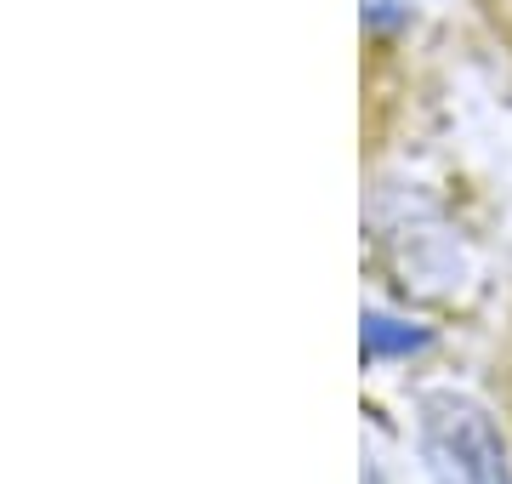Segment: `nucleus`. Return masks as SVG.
I'll return each instance as SVG.
<instances>
[{"label": "nucleus", "instance_id": "obj_1", "mask_svg": "<svg viewBox=\"0 0 512 484\" xmlns=\"http://www.w3.org/2000/svg\"><path fill=\"white\" fill-rule=\"evenodd\" d=\"M421 462L433 484H512L507 473V445L495 433L490 410L467 393H427L421 399Z\"/></svg>", "mask_w": 512, "mask_h": 484}, {"label": "nucleus", "instance_id": "obj_2", "mask_svg": "<svg viewBox=\"0 0 512 484\" xmlns=\"http://www.w3.org/2000/svg\"><path fill=\"white\" fill-rule=\"evenodd\" d=\"M427 336L421 331H404L399 319H382L370 314L365 319V359H382V354H410V348H421Z\"/></svg>", "mask_w": 512, "mask_h": 484}]
</instances>
